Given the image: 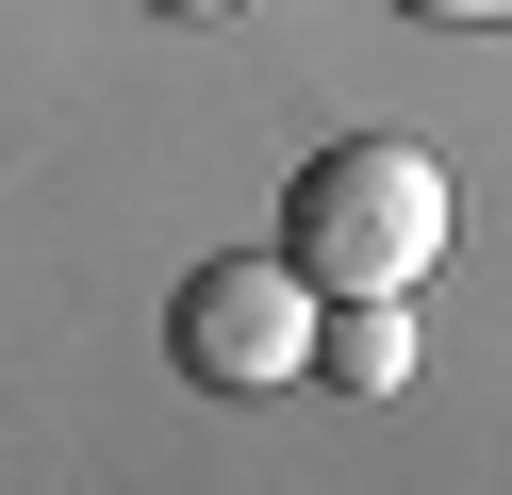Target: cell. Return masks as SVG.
Instances as JSON below:
<instances>
[{
  "label": "cell",
  "mask_w": 512,
  "mask_h": 495,
  "mask_svg": "<svg viewBox=\"0 0 512 495\" xmlns=\"http://www.w3.org/2000/svg\"><path fill=\"white\" fill-rule=\"evenodd\" d=\"M281 281L298 297H413L446 264V165L413 132H331V149L281 182Z\"/></svg>",
  "instance_id": "6da1fadb"
},
{
  "label": "cell",
  "mask_w": 512,
  "mask_h": 495,
  "mask_svg": "<svg viewBox=\"0 0 512 495\" xmlns=\"http://www.w3.org/2000/svg\"><path fill=\"white\" fill-rule=\"evenodd\" d=\"M298 347H314V297L281 281L265 248L182 264V297H166V363H182L199 396H298Z\"/></svg>",
  "instance_id": "7a4b0ae2"
},
{
  "label": "cell",
  "mask_w": 512,
  "mask_h": 495,
  "mask_svg": "<svg viewBox=\"0 0 512 495\" xmlns=\"http://www.w3.org/2000/svg\"><path fill=\"white\" fill-rule=\"evenodd\" d=\"M298 380H331V396H397V380H413V297H314Z\"/></svg>",
  "instance_id": "3957f363"
},
{
  "label": "cell",
  "mask_w": 512,
  "mask_h": 495,
  "mask_svg": "<svg viewBox=\"0 0 512 495\" xmlns=\"http://www.w3.org/2000/svg\"><path fill=\"white\" fill-rule=\"evenodd\" d=\"M397 17H446V33H479V17H512V0H397Z\"/></svg>",
  "instance_id": "277c9868"
},
{
  "label": "cell",
  "mask_w": 512,
  "mask_h": 495,
  "mask_svg": "<svg viewBox=\"0 0 512 495\" xmlns=\"http://www.w3.org/2000/svg\"><path fill=\"white\" fill-rule=\"evenodd\" d=\"M149 17H232V0H149Z\"/></svg>",
  "instance_id": "5b68a950"
}]
</instances>
